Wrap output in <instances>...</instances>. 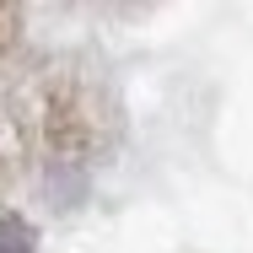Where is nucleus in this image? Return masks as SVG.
Segmentation results:
<instances>
[{
  "label": "nucleus",
  "instance_id": "1",
  "mask_svg": "<svg viewBox=\"0 0 253 253\" xmlns=\"http://www.w3.org/2000/svg\"><path fill=\"white\" fill-rule=\"evenodd\" d=\"M0 253H33L27 221H16V215H5V210H0Z\"/></svg>",
  "mask_w": 253,
  "mask_h": 253
}]
</instances>
